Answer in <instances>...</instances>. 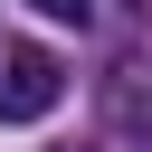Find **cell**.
<instances>
[{"instance_id": "obj_1", "label": "cell", "mask_w": 152, "mask_h": 152, "mask_svg": "<svg viewBox=\"0 0 152 152\" xmlns=\"http://www.w3.org/2000/svg\"><path fill=\"white\" fill-rule=\"evenodd\" d=\"M57 95H66V66L48 57V48H0V124H38V114H57Z\"/></svg>"}, {"instance_id": "obj_2", "label": "cell", "mask_w": 152, "mask_h": 152, "mask_svg": "<svg viewBox=\"0 0 152 152\" xmlns=\"http://www.w3.org/2000/svg\"><path fill=\"white\" fill-rule=\"evenodd\" d=\"M28 10H48V19H86L95 0H28Z\"/></svg>"}]
</instances>
